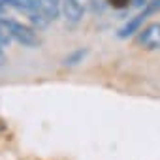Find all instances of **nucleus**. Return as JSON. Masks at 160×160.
<instances>
[{
	"instance_id": "f257e3e1",
	"label": "nucleus",
	"mask_w": 160,
	"mask_h": 160,
	"mask_svg": "<svg viewBox=\"0 0 160 160\" xmlns=\"http://www.w3.org/2000/svg\"><path fill=\"white\" fill-rule=\"evenodd\" d=\"M6 4L12 6V8H15L17 12H25V13L28 15L30 23H32L34 27H38V28L47 27L49 21H51V19L38 8V2H36V0H6Z\"/></svg>"
},
{
	"instance_id": "f03ea898",
	"label": "nucleus",
	"mask_w": 160,
	"mask_h": 160,
	"mask_svg": "<svg viewBox=\"0 0 160 160\" xmlns=\"http://www.w3.org/2000/svg\"><path fill=\"white\" fill-rule=\"evenodd\" d=\"M4 25H6L10 36L15 42H19L21 45H25V47H38L40 45V38L30 27H27L23 23H17V21H12V19H8V21L4 19Z\"/></svg>"
},
{
	"instance_id": "7ed1b4c3",
	"label": "nucleus",
	"mask_w": 160,
	"mask_h": 160,
	"mask_svg": "<svg viewBox=\"0 0 160 160\" xmlns=\"http://www.w3.org/2000/svg\"><path fill=\"white\" fill-rule=\"evenodd\" d=\"M139 43L143 45V49L154 51L160 49V23H151L147 25L141 32H139Z\"/></svg>"
},
{
	"instance_id": "20e7f679",
	"label": "nucleus",
	"mask_w": 160,
	"mask_h": 160,
	"mask_svg": "<svg viewBox=\"0 0 160 160\" xmlns=\"http://www.w3.org/2000/svg\"><path fill=\"white\" fill-rule=\"evenodd\" d=\"M62 13L68 23H79L83 19V6L79 0H62Z\"/></svg>"
},
{
	"instance_id": "39448f33",
	"label": "nucleus",
	"mask_w": 160,
	"mask_h": 160,
	"mask_svg": "<svg viewBox=\"0 0 160 160\" xmlns=\"http://www.w3.org/2000/svg\"><path fill=\"white\" fill-rule=\"evenodd\" d=\"M145 17H147V13L145 12H141V13H138L136 17H132L126 25H122L121 28H119V32H117V36L119 38H128V36H132V34H136L138 30H139V27L143 25V21H145Z\"/></svg>"
},
{
	"instance_id": "423d86ee",
	"label": "nucleus",
	"mask_w": 160,
	"mask_h": 160,
	"mask_svg": "<svg viewBox=\"0 0 160 160\" xmlns=\"http://www.w3.org/2000/svg\"><path fill=\"white\" fill-rule=\"evenodd\" d=\"M38 2V8L53 21L58 17V12H60V0H36Z\"/></svg>"
},
{
	"instance_id": "0eeeda50",
	"label": "nucleus",
	"mask_w": 160,
	"mask_h": 160,
	"mask_svg": "<svg viewBox=\"0 0 160 160\" xmlns=\"http://www.w3.org/2000/svg\"><path fill=\"white\" fill-rule=\"evenodd\" d=\"M87 49H77V51H73V53H70L66 58H64V64L66 66H75V64H79V62H83V58L87 57Z\"/></svg>"
},
{
	"instance_id": "6e6552de",
	"label": "nucleus",
	"mask_w": 160,
	"mask_h": 160,
	"mask_svg": "<svg viewBox=\"0 0 160 160\" xmlns=\"http://www.w3.org/2000/svg\"><path fill=\"white\" fill-rule=\"evenodd\" d=\"M108 2H109L113 8H119V10H122V8H126V6H128V2H130V0H108Z\"/></svg>"
},
{
	"instance_id": "1a4fd4ad",
	"label": "nucleus",
	"mask_w": 160,
	"mask_h": 160,
	"mask_svg": "<svg viewBox=\"0 0 160 160\" xmlns=\"http://www.w3.org/2000/svg\"><path fill=\"white\" fill-rule=\"evenodd\" d=\"M6 64V55H4V51L0 49V66H4Z\"/></svg>"
},
{
	"instance_id": "9d476101",
	"label": "nucleus",
	"mask_w": 160,
	"mask_h": 160,
	"mask_svg": "<svg viewBox=\"0 0 160 160\" xmlns=\"http://www.w3.org/2000/svg\"><path fill=\"white\" fill-rule=\"evenodd\" d=\"M4 6H6V0H0V19H2V12H4Z\"/></svg>"
},
{
	"instance_id": "9b49d317",
	"label": "nucleus",
	"mask_w": 160,
	"mask_h": 160,
	"mask_svg": "<svg viewBox=\"0 0 160 160\" xmlns=\"http://www.w3.org/2000/svg\"><path fill=\"white\" fill-rule=\"evenodd\" d=\"M132 2H134V6H143L145 0H132Z\"/></svg>"
},
{
	"instance_id": "f8f14e48",
	"label": "nucleus",
	"mask_w": 160,
	"mask_h": 160,
	"mask_svg": "<svg viewBox=\"0 0 160 160\" xmlns=\"http://www.w3.org/2000/svg\"><path fill=\"white\" fill-rule=\"evenodd\" d=\"M79 2H87V0H79Z\"/></svg>"
}]
</instances>
